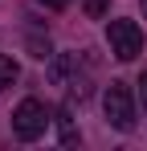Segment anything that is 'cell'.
Wrapping results in <instances>:
<instances>
[{
  "label": "cell",
  "instance_id": "cell-3",
  "mask_svg": "<svg viewBox=\"0 0 147 151\" xmlns=\"http://www.w3.org/2000/svg\"><path fill=\"white\" fill-rule=\"evenodd\" d=\"M106 41H110V53L119 57V61H135L139 53H143V29L135 25V21H110L106 25Z\"/></svg>",
  "mask_w": 147,
  "mask_h": 151
},
{
  "label": "cell",
  "instance_id": "cell-7",
  "mask_svg": "<svg viewBox=\"0 0 147 151\" xmlns=\"http://www.w3.org/2000/svg\"><path fill=\"white\" fill-rule=\"evenodd\" d=\"M102 12H106V0H86V17H102Z\"/></svg>",
  "mask_w": 147,
  "mask_h": 151
},
{
  "label": "cell",
  "instance_id": "cell-10",
  "mask_svg": "<svg viewBox=\"0 0 147 151\" xmlns=\"http://www.w3.org/2000/svg\"><path fill=\"white\" fill-rule=\"evenodd\" d=\"M139 4H143V12H147V0H139Z\"/></svg>",
  "mask_w": 147,
  "mask_h": 151
},
{
  "label": "cell",
  "instance_id": "cell-5",
  "mask_svg": "<svg viewBox=\"0 0 147 151\" xmlns=\"http://www.w3.org/2000/svg\"><path fill=\"white\" fill-rule=\"evenodd\" d=\"M17 74H21V70H17V61H12L8 53H0V94H4V90L17 82Z\"/></svg>",
  "mask_w": 147,
  "mask_h": 151
},
{
  "label": "cell",
  "instance_id": "cell-4",
  "mask_svg": "<svg viewBox=\"0 0 147 151\" xmlns=\"http://www.w3.org/2000/svg\"><path fill=\"white\" fill-rule=\"evenodd\" d=\"M74 65H78V57H61V61H57V65H53V78H57V82H61V78H66V70H74ZM70 90H74V94H78V98H86V94H90V90H86V82H82V78H74V82H70Z\"/></svg>",
  "mask_w": 147,
  "mask_h": 151
},
{
  "label": "cell",
  "instance_id": "cell-2",
  "mask_svg": "<svg viewBox=\"0 0 147 151\" xmlns=\"http://www.w3.org/2000/svg\"><path fill=\"white\" fill-rule=\"evenodd\" d=\"M49 123H53V119H49L45 102H37V98H24L21 106L12 110V135H17L21 143H33V139H41Z\"/></svg>",
  "mask_w": 147,
  "mask_h": 151
},
{
  "label": "cell",
  "instance_id": "cell-6",
  "mask_svg": "<svg viewBox=\"0 0 147 151\" xmlns=\"http://www.w3.org/2000/svg\"><path fill=\"white\" fill-rule=\"evenodd\" d=\"M57 131H61V143H66V147H74V143H78V131H74L70 110H57Z\"/></svg>",
  "mask_w": 147,
  "mask_h": 151
},
{
  "label": "cell",
  "instance_id": "cell-8",
  "mask_svg": "<svg viewBox=\"0 0 147 151\" xmlns=\"http://www.w3.org/2000/svg\"><path fill=\"white\" fill-rule=\"evenodd\" d=\"M139 98H143V110H147V70H143V78H139Z\"/></svg>",
  "mask_w": 147,
  "mask_h": 151
},
{
  "label": "cell",
  "instance_id": "cell-1",
  "mask_svg": "<svg viewBox=\"0 0 147 151\" xmlns=\"http://www.w3.org/2000/svg\"><path fill=\"white\" fill-rule=\"evenodd\" d=\"M102 110H106V123L115 127V131H135V98H131L127 82H110L106 86Z\"/></svg>",
  "mask_w": 147,
  "mask_h": 151
},
{
  "label": "cell",
  "instance_id": "cell-9",
  "mask_svg": "<svg viewBox=\"0 0 147 151\" xmlns=\"http://www.w3.org/2000/svg\"><path fill=\"white\" fill-rule=\"evenodd\" d=\"M37 4H45V8H53V12H57V8H66L70 0H37Z\"/></svg>",
  "mask_w": 147,
  "mask_h": 151
}]
</instances>
